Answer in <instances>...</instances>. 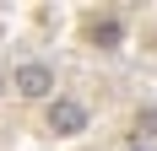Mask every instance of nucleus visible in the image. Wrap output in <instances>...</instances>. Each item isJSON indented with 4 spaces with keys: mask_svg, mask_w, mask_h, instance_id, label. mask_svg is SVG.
Listing matches in <instances>:
<instances>
[{
    "mask_svg": "<svg viewBox=\"0 0 157 151\" xmlns=\"http://www.w3.org/2000/svg\"><path fill=\"white\" fill-rule=\"evenodd\" d=\"M11 92L22 97V103H54L60 97V70H54V60H44V54H27V60L11 65Z\"/></svg>",
    "mask_w": 157,
    "mask_h": 151,
    "instance_id": "obj_1",
    "label": "nucleus"
},
{
    "mask_svg": "<svg viewBox=\"0 0 157 151\" xmlns=\"http://www.w3.org/2000/svg\"><path fill=\"white\" fill-rule=\"evenodd\" d=\"M6 92H11V70H0V97H6Z\"/></svg>",
    "mask_w": 157,
    "mask_h": 151,
    "instance_id": "obj_5",
    "label": "nucleus"
},
{
    "mask_svg": "<svg viewBox=\"0 0 157 151\" xmlns=\"http://www.w3.org/2000/svg\"><path fill=\"white\" fill-rule=\"evenodd\" d=\"M92 43L103 49V54H114V49L125 43V22H119V16H98L92 22Z\"/></svg>",
    "mask_w": 157,
    "mask_h": 151,
    "instance_id": "obj_4",
    "label": "nucleus"
},
{
    "mask_svg": "<svg viewBox=\"0 0 157 151\" xmlns=\"http://www.w3.org/2000/svg\"><path fill=\"white\" fill-rule=\"evenodd\" d=\"M130 146H157V103H141L130 113Z\"/></svg>",
    "mask_w": 157,
    "mask_h": 151,
    "instance_id": "obj_3",
    "label": "nucleus"
},
{
    "mask_svg": "<svg viewBox=\"0 0 157 151\" xmlns=\"http://www.w3.org/2000/svg\"><path fill=\"white\" fill-rule=\"evenodd\" d=\"M44 130H49L54 140H76V135L92 130V108L81 103V97H71V92H60V97L44 108Z\"/></svg>",
    "mask_w": 157,
    "mask_h": 151,
    "instance_id": "obj_2",
    "label": "nucleus"
},
{
    "mask_svg": "<svg viewBox=\"0 0 157 151\" xmlns=\"http://www.w3.org/2000/svg\"><path fill=\"white\" fill-rule=\"evenodd\" d=\"M130 151H157V146H130Z\"/></svg>",
    "mask_w": 157,
    "mask_h": 151,
    "instance_id": "obj_6",
    "label": "nucleus"
}]
</instances>
